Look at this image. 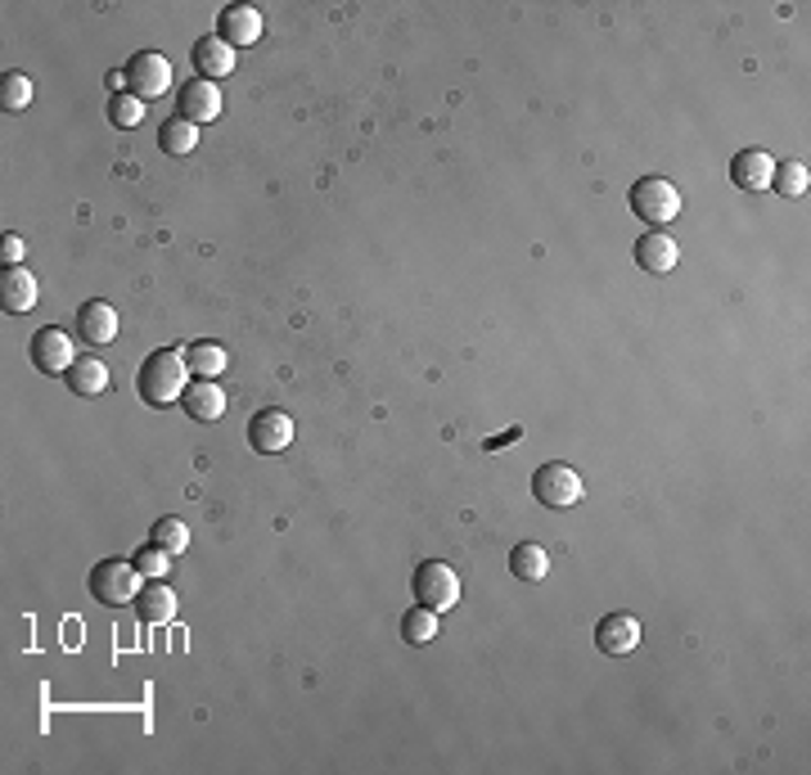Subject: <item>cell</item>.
Listing matches in <instances>:
<instances>
[{
  "label": "cell",
  "mask_w": 811,
  "mask_h": 775,
  "mask_svg": "<svg viewBox=\"0 0 811 775\" xmlns=\"http://www.w3.org/2000/svg\"><path fill=\"white\" fill-rule=\"evenodd\" d=\"M135 388H141V401L145 406H172V401H181L185 388H189L185 347L154 351V357L141 366V375H135Z\"/></svg>",
  "instance_id": "obj_1"
},
{
  "label": "cell",
  "mask_w": 811,
  "mask_h": 775,
  "mask_svg": "<svg viewBox=\"0 0 811 775\" xmlns=\"http://www.w3.org/2000/svg\"><path fill=\"white\" fill-rule=\"evenodd\" d=\"M627 203H632V213H636L640 222H649L654 231L681 217V190H676L667 176H640V181L632 185Z\"/></svg>",
  "instance_id": "obj_2"
},
{
  "label": "cell",
  "mask_w": 811,
  "mask_h": 775,
  "mask_svg": "<svg viewBox=\"0 0 811 775\" xmlns=\"http://www.w3.org/2000/svg\"><path fill=\"white\" fill-rule=\"evenodd\" d=\"M532 497L546 506V510H568V506H577L586 497V487H582V473L573 465L546 460V465L532 473Z\"/></svg>",
  "instance_id": "obj_3"
},
{
  "label": "cell",
  "mask_w": 811,
  "mask_h": 775,
  "mask_svg": "<svg viewBox=\"0 0 811 775\" xmlns=\"http://www.w3.org/2000/svg\"><path fill=\"white\" fill-rule=\"evenodd\" d=\"M411 591H415V604H424V609H433V613H446V609L460 604V578H455L451 563H442V559L420 563Z\"/></svg>",
  "instance_id": "obj_4"
},
{
  "label": "cell",
  "mask_w": 811,
  "mask_h": 775,
  "mask_svg": "<svg viewBox=\"0 0 811 775\" xmlns=\"http://www.w3.org/2000/svg\"><path fill=\"white\" fill-rule=\"evenodd\" d=\"M91 595H95L104 609L135 604V595H141V573H135V563H122V559L95 563V569H91Z\"/></svg>",
  "instance_id": "obj_5"
},
{
  "label": "cell",
  "mask_w": 811,
  "mask_h": 775,
  "mask_svg": "<svg viewBox=\"0 0 811 775\" xmlns=\"http://www.w3.org/2000/svg\"><path fill=\"white\" fill-rule=\"evenodd\" d=\"M126 86H131V95L141 100V104L167 95V86H172V63L158 50H141V54L126 63Z\"/></svg>",
  "instance_id": "obj_6"
},
{
  "label": "cell",
  "mask_w": 811,
  "mask_h": 775,
  "mask_svg": "<svg viewBox=\"0 0 811 775\" xmlns=\"http://www.w3.org/2000/svg\"><path fill=\"white\" fill-rule=\"evenodd\" d=\"M73 361H78V351H73V338H68L63 329L45 325L41 334H32V366L41 375H68Z\"/></svg>",
  "instance_id": "obj_7"
},
{
  "label": "cell",
  "mask_w": 811,
  "mask_h": 775,
  "mask_svg": "<svg viewBox=\"0 0 811 775\" xmlns=\"http://www.w3.org/2000/svg\"><path fill=\"white\" fill-rule=\"evenodd\" d=\"M289 442H294V419L285 410H261V415H253V425H248V447L253 451L276 456Z\"/></svg>",
  "instance_id": "obj_8"
},
{
  "label": "cell",
  "mask_w": 811,
  "mask_h": 775,
  "mask_svg": "<svg viewBox=\"0 0 811 775\" xmlns=\"http://www.w3.org/2000/svg\"><path fill=\"white\" fill-rule=\"evenodd\" d=\"M595 645L608 654V659H623L640 645V622L632 613H608L599 626H595Z\"/></svg>",
  "instance_id": "obj_9"
},
{
  "label": "cell",
  "mask_w": 811,
  "mask_h": 775,
  "mask_svg": "<svg viewBox=\"0 0 811 775\" xmlns=\"http://www.w3.org/2000/svg\"><path fill=\"white\" fill-rule=\"evenodd\" d=\"M217 37L230 45V50H244V45H257L261 41V10H253V6H226L222 10V19H217Z\"/></svg>",
  "instance_id": "obj_10"
},
{
  "label": "cell",
  "mask_w": 811,
  "mask_h": 775,
  "mask_svg": "<svg viewBox=\"0 0 811 775\" xmlns=\"http://www.w3.org/2000/svg\"><path fill=\"white\" fill-rule=\"evenodd\" d=\"M771 172H776V159L767 150H739L730 159V181L749 194H762L771 185Z\"/></svg>",
  "instance_id": "obj_11"
},
{
  "label": "cell",
  "mask_w": 811,
  "mask_h": 775,
  "mask_svg": "<svg viewBox=\"0 0 811 775\" xmlns=\"http://www.w3.org/2000/svg\"><path fill=\"white\" fill-rule=\"evenodd\" d=\"M189 63L198 68L203 82H217V78H230L235 73V50L222 37H203V41H194Z\"/></svg>",
  "instance_id": "obj_12"
},
{
  "label": "cell",
  "mask_w": 811,
  "mask_h": 775,
  "mask_svg": "<svg viewBox=\"0 0 811 775\" xmlns=\"http://www.w3.org/2000/svg\"><path fill=\"white\" fill-rule=\"evenodd\" d=\"M0 307L10 316H23L37 307V275L28 266H6V275H0Z\"/></svg>",
  "instance_id": "obj_13"
},
{
  "label": "cell",
  "mask_w": 811,
  "mask_h": 775,
  "mask_svg": "<svg viewBox=\"0 0 811 775\" xmlns=\"http://www.w3.org/2000/svg\"><path fill=\"white\" fill-rule=\"evenodd\" d=\"M181 406H185V415L194 419V425H217V419L226 415V392L213 379H198V384L185 388Z\"/></svg>",
  "instance_id": "obj_14"
},
{
  "label": "cell",
  "mask_w": 811,
  "mask_h": 775,
  "mask_svg": "<svg viewBox=\"0 0 811 775\" xmlns=\"http://www.w3.org/2000/svg\"><path fill=\"white\" fill-rule=\"evenodd\" d=\"M181 118H189L194 126H198V122H217V118H222V91H217V82L194 78V82L181 91Z\"/></svg>",
  "instance_id": "obj_15"
},
{
  "label": "cell",
  "mask_w": 811,
  "mask_h": 775,
  "mask_svg": "<svg viewBox=\"0 0 811 775\" xmlns=\"http://www.w3.org/2000/svg\"><path fill=\"white\" fill-rule=\"evenodd\" d=\"M636 262H640V271H649V275H667L676 262H681V248H676L671 235L649 231V235L636 239Z\"/></svg>",
  "instance_id": "obj_16"
},
{
  "label": "cell",
  "mask_w": 811,
  "mask_h": 775,
  "mask_svg": "<svg viewBox=\"0 0 811 775\" xmlns=\"http://www.w3.org/2000/svg\"><path fill=\"white\" fill-rule=\"evenodd\" d=\"M135 618H141L145 626H163L176 618V595L167 582H150L141 587V595H135Z\"/></svg>",
  "instance_id": "obj_17"
},
{
  "label": "cell",
  "mask_w": 811,
  "mask_h": 775,
  "mask_svg": "<svg viewBox=\"0 0 811 775\" xmlns=\"http://www.w3.org/2000/svg\"><path fill=\"white\" fill-rule=\"evenodd\" d=\"M78 329H82V338H86L91 347L113 343V338H117V307H109V303H86V307L78 312Z\"/></svg>",
  "instance_id": "obj_18"
},
{
  "label": "cell",
  "mask_w": 811,
  "mask_h": 775,
  "mask_svg": "<svg viewBox=\"0 0 811 775\" xmlns=\"http://www.w3.org/2000/svg\"><path fill=\"white\" fill-rule=\"evenodd\" d=\"M68 388H73L78 397H100L109 388V366L100 357H78L73 366H68Z\"/></svg>",
  "instance_id": "obj_19"
},
{
  "label": "cell",
  "mask_w": 811,
  "mask_h": 775,
  "mask_svg": "<svg viewBox=\"0 0 811 775\" xmlns=\"http://www.w3.org/2000/svg\"><path fill=\"white\" fill-rule=\"evenodd\" d=\"M194 145H198V126L189 122V118H167L163 126H158V150L163 154H172V159H185V154H194Z\"/></svg>",
  "instance_id": "obj_20"
},
{
  "label": "cell",
  "mask_w": 811,
  "mask_h": 775,
  "mask_svg": "<svg viewBox=\"0 0 811 775\" xmlns=\"http://www.w3.org/2000/svg\"><path fill=\"white\" fill-rule=\"evenodd\" d=\"M510 569H514V578H523V582H541V578L551 573V554H546V545L523 541V545L510 550Z\"/></svg>",
  "instance_id": "obj_21"
},
{
  "label": "cell",
  "mask_w": 811,
  "mask_h": 775,
  "mask_svg": "<svg viewBox=\"0 0 811 775\" xmlns=\"http://www.w3.org/2000/svg\"><path fill=\"white\" fill-rule=\"evenodd\" d=\"M438 631H442V622H438V613L424 609V604H415V609L401 613V641H406V645H433Z\"/></svg>",
  "instance_id": "obj_22"
},
{
  "label": "cell",
  "mask_w": 811,
  "mask_h": 775,
  "mask_svg": "<svg viewBox=\"0 0 811 775\" xmlns=\"http://www.w3.org/2000/svg\"><path fill=\"white\" fill-rule=\"evenodd\" d=\"M185 366H189L198 379H217V375L226 370V347H222V343H189Z\"/></svg>",
  "instance_id": "obj_23"
},
{
  "label": "cell",
  "mask_w": 811,
  "mask_h": 775,
  "mask_svg": "<svg viewBox=\"0 0 811 775\" xmlns=\"http://www.w3.org/2000/svg\"><path fill=\"white\" fill-rule=\"evenodd\" d=\"M131 563H135V573L150 578V582H163V578L172 573V554H167L163 545H154V541L135 550V559H131Z\"/></svg>",
  "instance_id": "obj_24"
},
{
  "label": "cell",
  "mask_w": 811,
  "mask_h": 775,
  "mask_svg": "<svg viewBox=\"0 0 811 775\" xmlns=\"http://www.w3.org/2000/svg\"><path fill=\"white\" fill-rule=\"evenodd\" d=\"M807 185H811V176H807V167H802V163H776V172H771V190H776V194H784V198H802V194H807Z\"/></svg>",
  "instance_id": "obj_25"
},
{
  "label": "cell",
  "mask_w": 811,
  "mask_h": 775,
  "mask_svg": "<svg viewBox=\"0 0 811 775\" xmlns=\"http://www.w3.org/2000/svg\"><path fill=\"white\" fill-rule=\"evenodd\" d=\"M0 104H6L10 113L28 109L32 104V78L28 73H6V78H0Z\"/></svg>",
  "instance_id": "obj_26"
},
{
  "label": "cell",
  "mask_w": 811,
  "mask_h": 775,
  "mask_svg": "<svg viewBox=\"0 0 811 775\" xmlns=\"http://www.w3.org/2000/svg\"><path fill=\"white\" fill-rule=\"evenodd\" d=\"M141 118H145V104L135 100L131 91H122V95H113V100H109V122H113V126L131 131V126H141Z\"/></svg>",
  "instance_id": "obj_27"
},
{
  "label": "cell",
  "mask_w": 811,
  "mask_h": 775,
  "mask_svg": "<svg viewBox=\"0 0 811 775\" xmlns=\"http://www.w3.org/2000/svg\"><path fill=\"white\" fill-rule=\"evenodd\" d=\"M154 545H163L167 554H181V550H189V528L181 519H158L154 523Z\"/></svg>",
  "instance_id": "obj_28"
},
{
  "label": "cell",
  "mask_w": 811,
  "mask_h": 775,
  "mask_svg": "<svg viewBox=\"0 0 811 775\" xmlns=\"http://www.w3.org/2000/svg\"><path fill=\"white\" fill-rule=\"evenodd\" d=\"M19 262H23V239L6 235V266H19Z\"/></svg>",
  "instance_id": "obj_29"
}]
</instances>
